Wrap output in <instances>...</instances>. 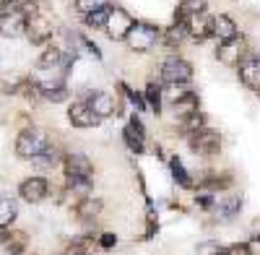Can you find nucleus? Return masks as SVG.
I'll use <instances>...</instances> for the list:
<instances>
[{
	"label": "nucleus",
	"mask_w": 260,
	"mask_h": 255,
	"mask_svg": "<svg viewBox=\"0 0 260 255\" xmlns=\"http://www.w3.org/2000/svg\"><path fill=\"white\" fill-rule=\"evenodd\" d=\"M50 136L45 128H39V125H26V128H21L18 136H16V156L21 159H34L39 156L42 151H47L50 148Z\"/></svg>",
	"instance_id": "nucleus-1"
},
{
	"label": "nucleus",
	"mask_w": 260,
	"mask_h": 255,
	"mask_svg": "<svg viewBox=\"0 0 260 255\" xmlns=\"http://www.w3.org/2000/svg\"><path fill=\"white\" fill-rule=\"evenodd\" d=\"M125 42L133 52H151L161 42V29L154 24H146V21H136Z\"/></svg>",
	"instance_id": "nucleus-2"
},
{
	"label": "nucleus",
	"mask_w": 260,
	"mask_h": 255,
	"mask_svg": "<svg viewBox=\"0 0 260 255\" xmlns=\"http://www.w3.org/2000/svg\"><path fill=\"white\" fill-rule=\"evenodd\" d=\"M159 81H161V86H167V83H190L192 81L190 60H185L182 55L164 57L161 66H159Z\"/></svg>",
	"instance_id": "nucleus-3"
},
{
	"label": "nucleus",
	"mask_w": 260,
	"mask_h": 255,
	"mask_svg": "<svg viewBox=\"0 0 260 255\" xmlns=\"http://www.w3.org/2000/svg\"><path fill=\"white\" fill-rule=\"evenodd\" d=\"M187 146L195 156H203V159H211L221 151V133L213 131V128H201L198 133H192L187 138Z\"/></svg>",
	"instance_id": "nucleus-4"
},
{
	"label": "nucleus",
	"mask_w": 260,
	"mask_h": 255,
	"mask_svg": "<svg viewBox=\"0 0 260 255\" xmlns=\"http://www.w3.org/2000/svg\"><path fill=\"white\" fill-rule=\"evenodd\" d=\"M81 99L89 102V107H91L102 120H107V117H112V115L120 112V99L112 97L110 91H102V89H81Z\"/></svg>",
	"instance_id": "nucleus-5"
},
{
	"label": "nucleus",
	"mask_w": 260,
	"mask_h": 255,
	"mask_svg": "<svg viewBox=\"0 0 260 255\" xmlns=\"http://www.w3.org/2000/svg\"><path fill=\"white\" fill-rule=\"evenodd\" d=\"M52 34H55L52 21H50L45 13H42V11L26 18V31H24V37L29 39V45H34V47H45V45H50Z\"/></svg>",
	"instance_id": "nucleus-6"
},
{
	"label": "nucleus",
	"mask_w": 260,
	"mask_h": 255,
	"mask_svg": "<svg viewBox=\"0 0 260 255\" xmlns=\"http://www.w3.org/2000/svg\"><path fill=\"white\" fill-rule=\"evenodd\" d=\"M133 24H136V18L130 16L125 8L112 6V8H110V18H107L104 31H107V37H110L112 42H125V37L130 34V29H133Z\"/></svg>",
	"instance_id": "nucleus-7"
},
{
	"label": "nucleus",
	"mask_w": 260,
	"mask_h": 255,
	"mask_svg": "<svg viewBox=\"0 0 260 255\" xmlns=\"http://www.w3.org/2000/svg\"><path fill=\"white\" fill-rule=\"evenodd\" d=\"M182 26H185V34L195 42V45H203L206 39L213 37V16L208 11L203 13H192L182 21Z\"/></svg>",
	"instance_id": "nucleus-8"
},
{
	"label": "nucleus",
	"mask_w": 260,
	"mask_h": 255,
	"mask_svg": "<svg viewBox=\"0 0 260 255\" xmlns=\"http://www.w3.org/2000/svg\"><path fill=\"white\" fill-rule=\"evenodd\" d=\"M47 196H50V180L42 175H31L26 180H21V185H18V198L31 206H39Z\"/></svg>",
	"instance_id": "nucleus-9"
},
{
	"label": "nucleus",
	"mask_w": 260,
	"mask_h": 255,
	"mask_svg": "<svg viewBox=\"0 0 260 255\" xmlns=\"http://www.w3.org/2000/svg\"><path fill=\"white\" fill-rule=\"evenodd\" d=\"M26 13L21 8H8V11H0V34L6 39H16V37H24L26 31Z\"/></svg>",
	"instance_id": "nucleus-10"
},
{
	"label": "nucleus",
	"mask_w": 260,
	"mask_h": 255,
	"mask_svg": "<svg viewBox=\"0 0 260 255\" xmlns=\"http://www.w3.org/2000/svg\"><path fill=\"white\" fill-rule=\"evenodd\" d=\"M237 76H240L242 86H247L250 91H260V55L247 52L237 66Z\"/></svg>",
	"instance_id": "nucleus-11"
},
{
	"label": "nucleus",
	"mask_w": 260,
	"mask_h": 255,
	"mask_svg": "<svg viewBox=\"0 0 260 255\" xmlns=\"http://www.w3.org/2000/svg\"><path fill=\"white\" fill-rule=\"evenodd\" d=\"M247 55V45H245V37H234L229 42H219V47H216V60L224 62V66H240V60Z\"/></svg>",
	"instance_id": "nucleus-12"
},
{
	"label": "nucleus",
	"mask_w": 260,
	"mask_h": 255,
	"mask_svg": "<svg viewBox=\"0 0 260 255\" xmlns=\"http://www.w3.org/2000/svg\"><path fill=\"white\" fill-rule=\"evenodd\" d=\"M99 120H102V117L89 107V102L78 99V102H71V104H68V122H71L73 128H81V131H86V128H96Z\"/></svg>",
	"instance_id": "nucleus-13"
},
{
	"label": "nucleus",
	"mask_w": 260,
	"mask_h": 255,
	"mask_svg": "<svg viewBox=\"0 0 260 255\" xmlns=\"http://www.w3.org/2000/svg\"><path fill=\"white\" fill-rule=\"evenodd\" d=\"M122 141H125V146L130 148V151H136V154L146 151V128H143V122L136 112L130 115V122L122 128Z\"/></svg>",
	"instance_id": "nucleus-14"
},
{
	"label": "nucleus",
	"mask_w": 260,
	"mask_h": 255,
	"mask_svg": "<svg viewBox=\"0 0 260 255\" xmlns=\"http://www.w3.org/2000/svg\"><path fill=\"white\" fill-rule=\"evenodd\" d=\"M102 208H104L102 198L83 196V198H78V201H76V206H73V216H76L81 224H91V221L102 214Z\"/></svg>",
	"instance_id": "nucleus-15"
},
{
	"label": "nucleus",
	"mask_w": 260,
	"mask_h": 255,
	"mask_svg": "<svg viewBox=\"0 0 260 255\" xmlns=\"http://www.w3.org/2000/svg\"><path fill=\"white\" fill-rule=\"evenodd\" d=\"M213 37L219 42H229L234 37H240V26H237V21L229 13H219L213 16Z\"/></svg>",
	"instance_id": "nucleus-16"
},
{
	"label": "nucleus",
	"mask_w": 260,
	"mask_h": 255,
	"mask_svg": "<svg viewBox=\"0 0 260 255\" xmlns=\"http://www.w3.org/2000/svg\"><path fill=\"white\" fill-rule=\"evenodd\" d=\"M143 99H146V107L151 112L161 115V110H164V86H161V81H148L146 89H143Z\"/></svg>",
	"instance_id": "nucleus-17"
},
{
	"label": "nucleus",
	"mask_w": 260,
	"mask_h": 255,
	"mask_svg": "<svg viewBox=\"0 0 260 255\" xmlns=\"http://www.w3.org/2000/svg\"><path fill=\"white\" fill-rule=\"evenodd\" d=\"M29 162H31V167L37 169V172H50V169H55L57 164H62V156H60V151H57V146L50 143L47 151H42L39 156H34V159H29Z\"/></svg>",
	"instance_id": "nucleus-18"
},
{
	"label": "nucleus",
	"mask_w": 260,
	"mask_h": 255,
	"mask_svg": "<svg viewBox=\"0 0 260 255\" xmlns=\"http://www.w3.org/2000/svg\"><path fill=\"white\" fill-rule=\"evenodd\" d=\"M201 128H206V115L198 110V112H192V115H185V117H177V133L190 138L192 133H198Z\"/></svg>",
	"instance_id": "nucleus-19"
},
{
	"label": "nucleus",
	"mask_w": 260,
	"mask_h": 255,
	"mask_svg": "<svg viewBox=\"0 0 260 255\" xmlns=\"http://www.w3.org/2000/svg\"><path fill=\"white\" fill-rule=\"evenodd\" d=\"M172 107H175V120L177 117H185V115H192V112L201 110V97L195 94V91H187L177 102H172Z\"/></svg>",
	"instance_id": "nucleus-20"
},
{
	"label": "nucleus",
	"mask_w": 260,
	"mask_h": 255,
	"mask_svg": "<svg viewBox=\"0 0 260 255\" xmlns=\"http://www.w3.org/2000/svg\"><path fill=\"white\" fill-rule=\"evenodd\" d=\"M240 211H242V196H226L224 201L216 203V216L224 219V221L234 219Z\"/></svg>",
	"instance_id": "nucleus-21"
},
{
	"label": "nucleus",
	"mask_w": 260,
	"mask_h": 255,
	"mask_svg": "<svg viewBox=\"0 0 260 255\" xmlns=\"http://www.w3.org/2000/svg\"><path fill=\"white\" fill-rule=\"evenodd\" d=\"M169 172H172V177H175V182H177L180 187H185V190H192V187H195L190 172L185 169V164H182L177 156H172V159H169Z\"/></svg>",
	"instance_id": "nucleus-22"
},
{
	"label": "nucleus",
	"mask_w": 260,
	"mask_h": 255,
	"mask_svg": "<svg viewBox=\"0 0 260 255\" xmlns=\"http://www.w3.org/2000/svg\"><path fill=\"white\" fill-rule=\"evenodd\" d=\"M18 216V203L13 196H0V227H11Z\"/></svg>",
	"instance_id": "nucleus-23"
},
{
	"label": "nucleus",
	"mask_w": 260,
	"mask_h": 255,
	"mask_svg": "<svg viewBox=\"0 0 260 255\" xmlns=\"http://www.w3.org/2000/svg\"><path fill=\"white\" fill-rule=\"evenodd\" d=\"M185 37H187V34H185V26L175 21V24H172L167 31H161V45L169 47V50H180V45H182Z\"/></svg>",
	"instance_id": "nucleus-24"
},
{
	"label": "nucleus",
	"mask_w": 260,
	"mask_h": 255,
	"mask_svg": "<svg viewBox=\"0 0 260 255\" xmlns=\"http://www.w3.org/2000/svg\"><path fill=\"white\" fill-rule=\"evenodd\" d=\"M94 247H99V242H96V237L91 235V232H83V235L73 237V240H71V245H68V250L81 252V255H89Z\"/></svg>",
	"instance_id": "nucleus-25"
},
{
	"label": "nucleus",
	"mask_w": 260,
	"mask_h": 255,
	"mask_svg": "<svg viewBox=\"0 0 260 255\" xmlns=\"http://www.w3.org/2000/svg\"><path fill=\"white\" fill-rule=\"evenodd\" d=\"M110 8H112V6L99 8V11H91V13H86V16L81 18V21H83V26H86V29H94V31L104 29V26H107V18H110Z\"/></svg>",
	"instance_id": "nucleus-26"
},
{
	"label": "nucleus",
	"mask_w": 260,
	"mask_h": 255,
	"mask_svg": "<svg viewBox=\"0 0 260 255\" xmlns=\"http://www.w3.org/2000/svg\"><path fill=\"white\" fill-rule=\"evenodd\" d=\"M71 91L65 83H60V86H47L42 89V102H52V104H60V102H68Z\"/></svg>",
	"instance_id": "nucleus-27"
},
{
	"label": "nucleus",
	"mask_w": 260,
	"mask_h": 255,
	"mask_svg": "<svg viewBox=\"0 0 260 255\" xmlns=\"http://www.w3.org/2000/svg\"><path fill=\"white\" fill-rule=\"evenodd\" d=\"M107 6H112L110 0H73V8L81 16L91 13V11H99V8H107Z\"/></svg>",
	"instance_id": "nucleus-28"
},
{
	"label": "nucleus",
	"mask_w": 260,
	"mask_h": 255,
	"mask_svg": "<svg viewBox=\"0 0 260 255\" xmlns=\"http://www.w3.org/2000/svg\"><path fill=\"white\" fill-rule=\"evenodd\" d=\"M21 83H24V78L18 73H6V76H0V91L3 94H18Z\"/></svg>",
	"instance_id": "nucleus-29"
},
{
	"label": "nucleus",
	"mask_w": 260,
	"mask_h": 255,
	"mask_svg": "<svg viewBox=\"0 0 260 255\" xmlns=\"http://www.w3.org/2000/svg\"><path fill=\"white\" fill-rule=\"evenodd\" d=\"M211 255H250V245L247 242H232V245H216Z\"/></svg>",
	"instance_id": "nucleus-30"
},
{
	"label": "nucleus",
	"mask_w": 260,
	"mask_h": 255,
	"mask_svg": "<svg viewBox=\"0 0 260 255\" xmlns=\"http://www.w3.org/2000/svg\"><path fill=\"white\" fill-rule=\"evenodd\" d=\"M96 242H99V250H112L117 245V237L112 235V232H104V235L96 237Z\"/></svg>",
	"instance_id": "nucleus-31"
},
{
	"label": "nucleus",
	"mask_w": 260,
	"mask_h": 255,
	"mask_svg": "<svg viewBox=\"0 0 260 255\" xmlns=\"http://www.w3.org/2000/svg\"><path fill=\"white\" fill-rule=\"evenodd\" d=\"M195 206H201L203 211H211L216 208V198L211 193H201V196H195Z\"/></svg>",
	"instance_id": "nucleus-32"
},
{
	"label": "nucleus",
	"mask_w": 260,
	"mask_h": 255,
	"mask_svg": "<svg viewBox=\"0 0 260 255\" xmlns=\"http://www.w3.org/2000/svg\"><path fill=\"white\" fill-rule=\"evenodd\" d=\"M11 240V227H0V247H6Z\"/></svg>",
	"instance_id": "nucleus-33"
},
{
	"label": "nucleus",
	"mask_w": 260,
	"mask_h": 255,
	"mask_svg": "<svg viewBox=\"0 0 260 255\" xmlns=\"http://www.w3.org/2000/svg\"><path fill=\"white\" fill-rule=\"evenodd\" d=\"M247 245H250V255H260V235H255Z\"/></svg>",
	"instance_id": "nucleus-34"
},
{
	"label": "nucleus",
	"mask_w": 260,
	"mask_h": 255,
	"mask_svg": "<svg viewBox=\"0 0 260 255\" xmlns=\"http://www.w3.org/2000/svg\"><path fill=\"white\" fill-rule=\"evenodd\" d=\"M21 0H0V11H8V8H18Z\"/></svg>",
	"instance_id": "nucleus-35"
},
{
	"label": "nucleus",
	"mask_w": 260,
	"mask_h": 255,
	"mask_svg": "<svg viewBox=\"0 0 260 255\" xmlns=\"http://www.w3.org/2000/svg\"><path fill=\"white\" fill-rule=\"evenodd\" d=\"M62 255H81V252H73V250H65Z\"/></svg>",
	"instance_id": "nucleus-36"
},
{
	"label": "nucleus",
	"mask_w": 260,
	"mask_h": 255,
	"mask_svg": "<svg viewBox=\"0 0 260 255\" xmlns=\"http://www.w3.org/2000/svg\"><path fill=\"white\" fill-rule=\"evenodd\" d=\"M16 255H24V252H16Z\"/></svg>",
	"instance_id": "nucleus-37"
}]
</instances>
